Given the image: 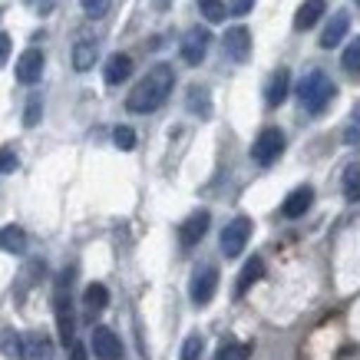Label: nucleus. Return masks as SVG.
I'll use <instances>...</instances> for the list:
<instances>
[{
	"instance_id": "14",
	"label": "nucleus",
	"mask_w": 360,
	"mask_h": 360,
	"mask_svg": "<svg viewBox=\"0 0 360 360\" xmlns=\"http://www.w3.org/2000/svg\"><path fill=\"white\" fill-rule=\"evenodd\" d=\"M132 77V56L129 53H112L106 60V70H103V79H106V86H120L126 79Z\"/></svg>"
},
{
	"instance_id": "8",
	"label": "nucleus",
	"mask_w": 360,
	"mask_h": 360,
	"mask_svg": "<svg viewBox=\"0 0 360 360\" xmlns=\"http://www.w3.org/2000/svg\"><path fill=\"white\" fill-rule=\"evenodd\" d=\"M208 225H212V215H208L205 208H198V212H192L182 225H179V241H182V248H195L198 241L205 238Z\"/></svg>"
},
{
	"instance_id": "18",
	"label": "nucleus",
	"mask_w": 360,
	"mask_h": 360,
	"mask_svg": "<svg viewBox=\"0 0 360 360\" xmlns=\"http://www.w3.org/2000/svg\"><path fill=\"white\" fill-rule=\"evenodd\" d=\"M96 56H99L96 40H77V46H73V70H77V73L93 70V66H96Z\"/></svg>"
},
{
	"instance_id": "26",
	"label": "nucleus",
	"mask_w": 360,
	"mask_h": 360,
	"mask_svg": "<svg viewBox=\"0 0 360 360\" xmlns=\"http://www.w3.org/2000/svg\"><path fill=\"white\" fill-rule=\"evenodd\" d=\"M251 354V344H221L215 360H245Z\"/></svg>"
},
{
	"instance_id": "35",
	"label": "nucleus",
	"mask_w": 360,
	"mask_h": 360,
	"mask_svg": "<svg viewBox=\"0 0 360 360\" xmlns=\"http://www.w3.org/2000/svg\"><path fill=\"white\" fill-rule=\"evenodd\" d=\"M70 360H86V347L73 340V344H70Z\"/></svg>"
},
{
	"instance_id": "11",
	"label": "nucleus",
	"mask_w": 360,
	"mask_h": 360,
	"mask_svg": "<svg viewBox=\"0 0 360 360\" xmlns=\"http://www.w3.org/2000/svg\"><path fill=\"white\" fill-rule=\"evenodd\" d=\"M93 354L99 360H122V340L110 328H93Z\"/></svg>"
},
{
	"instance_id": "37",
	"label": "nucleus",
	"mask_w": 360,
	"mask_h": 360,
	"mask_svg": "<svg viewBox=\"0 0 360 360\" xmlns=\"http://www.w3.org/2000/svg\"><path fill=\"white\" fill-rule=\"evenodd\" d=\"M357 4H360V0H357Z\"/></svg>"
},
{
	"instance_id": "15",
	"label": "nucleus",
	"mask_w": 360,
	"mask_h": 360,
	"mask_svg": "<svg viewBox=\"0 0 360 360\" xmlns=\"http://www.w3.org/2000/svg\"><path fill=\"white\" fill-rule=\"evenodd\" d=\"M311 202H314V188H311V186L295 188V192L281 202V215H284V219H301L307 208H311Z\"/></svg>"
},
{
	"instance_id": "20",
	"label": "nucleus",
	"mask_w": 360,
	"mask_h": 360,
	"mask_svg": "<svg viewBox=\"0 0 360 360\" xmlns=\"http://www.w3.org/2000/svg\"><path fill=\"white\" fill-rule=\"evenodd\" d=\"M83 304H86L89 314H99V311H106V304H110V288L106 284H86V291H83Z\"/></svg>"
},
{
	"instance_id": "22",
	"label": "nucleus",
	"mask_w": 360,
	"mask_h": 360,
	"mask_svg": "<svg viewBox=\"0 0 360 360\" xmlns=\"http://www.w3.org/2000/svg\"><path fill=\"white\" fill-rule=\"evenodd\" d=\"M340 188H344V198H347V202H360V165L357 162H350L347 169H344Z\"/></svg>"
},
{
	"instance_id": "28",
	"label": "nucleus",
	"mask_w": 360,
	"mask_h": 360,
	"mask_svg": "<svg viewBox=\"0 0 360 360\" xmlns=\"http://www.w3.org/2000/svg\"><path fill=\"white\" fill-rule=\"evenodd\" d=\"M110 4H112V0H79L83 13H86V17H93V20L106 17V13H110Z\"/></svg>"
},
{
	"instance_id": "30",
	"label": "nucleus",
	"mask_w": 360,
	"mask_h": 360,
	"mask_svg": "<svg viewBox=\"0 0 360 360\" xmlns=\"http://www.w3.org/2000/svg\"><path fill=\"white\" fill-rule=\"evenodd\" d=\"M40 116H44V103H40V96H33L30 103H27V112H23V126L33 129V126L40 122Z\"/></svg>"
},
{
	"instance_id": "7",
	"label": "nucleus",
	"mask_w": 360,
	"mask_h": 360,
	"mask_svg": "<svg viewBox=\"0 0 360 360\" xmlns=\"http://www.w3.org/2000/svg\"><path fill=\"white\" fill-rule=\"evenodd\" d=\"M208 44H212V33H208L205 27H192V30L186 33L182 46H179V53H182V60H186L188 66H198L208 53Z\"/></svg>"
},
{
	"instance_id": "16",
	"label": "nucleus",
	"mask_w": 360,
	"mask_h": 360,
	"mask_svg": "<svg viewBox=\"0 0 360 360\" xmlns=\"http://www.w3.org/2000/svg\"><path fill=\"white\" fill-rule=\"evenodd\" d=\"M347 30H350V13L338 11L334 17H330L328 27H324V33H321V46H324V50H334V46L347 37Z\"/></svg>"
},
{
	"instance_id": "10",
	"label": "nucleus",
	"mask_w": 360,
	"mask_h": 360,
	"mask_svg": "<svg viewBox=\"0 0 360 360\" xmlns=\"http://www.w3.org/2000/svg\"><path fill=\"white\" fill-rule=\"evenodd\" d=\"M40 77H44V53H40L37 46H30V50H23L20 60H17V83L33 86V83H40Z\"/></svg>"
},
{
	"instance_id": "13",
	"label": "nucleus",
	"mask_w": 360,
	"mask_h": 360,
	"mask_svg": "<svg viewBox=\"0 0 360 360\" xmlns=\"http://www.w3.org/2000/svg\"><path fill=\"white\" fill-rule=\"evenodd\" d=\"M50 357H53V340L46 338L44 330H30L23 338L20 360H50Z\"/></svg>"
},
{
	"instance_id": "12",
	"label": "nucleus",
	"mask_w": 360,
	"mask_h": 360,
	"mask_svg": "<svg viewBox=\"0 0 360 360\" xmlns=\"http://www.w3.org/2000/svg\"><path fill=\"white\" fill-rule=\"evenodd\" d=\"M288 93H291V73H288V66H278L271 73V79H268V86H264V103L271 110H278L288 99Z\"/></svg>"
},
{
	"instance_id": "17",
	"label": "nucleus",
	"mask_w": 360,
	"mask_h": 360,
	"mask_svg": "<svg viewBox=\"0 0 360 360\" xmlns=\"http://www.w3.org/2000/svg\"><path fill=\"white\" fill-rule=\"evenodd\" d=\"M324 11H328V7H324V0H304V4L297 7V13H295V30H301V33L311 30V27L324 17Z\"/></svg>"
},
{
	"instance_id": "4",
	"label": "nucleus",
	"mask_w": 360,
	"mask_h": 360,
	"mask_svg": "<svg viewBox=\"0 0 360 360\" xmlns=\"http://www.w3.org/2000/svg\"><path fill=\"white\" fill-rule=\"evenodd\" d=\"M284 153V132L274 129V126H268V129L258 132V139L251 142V159L258 165H271L278 162Z\"/></svg>"
},
{
	"instance_id": "3",
	"label": "nucleus",
	"mask_w": 360,
	"mask_h": 360,
	"mask_svg": "<svg viewBox=\"0 0 360 360\" xmlns=\"http://www.w3.org/2000/svg\"><path fill=\"white\" fill-rule=\"evenodd\" d=\"M70 278L63 274V281L53 295V314H56V330H60V344H73L77 340V314H73V301H70V291H66Z\"/></svg>"
},
{
	"instance_id": "23",
	"label": "nucleus",
	"mask_w": 360,
	"mask_h": 360,
	"mask_svg": "<svg viewBox=\"0 0 360 360\" xmlns=\"http://www.w3.org/2000/svg\"><path fill=\"white\" fill-rule=\"evenodd\" d=\"M186 106H188L192 112H195V116L208 120V112H212V103H208V89H205V86H192V89H188Z\"/></svg>"
},
{
	"instance_id": "32",
	"label": "nucleus",
	"mask_w": 360,
	"mask_h": 360,
	"mask_svg": "<svg viewBox=\"0 0 360 360\" xmlns=\"http://www.w3.org/2000/svg\"><path fill=\"white\" fill-rule=\"evenodd\" d=\"M17 169V153L13 149H0V175Z\"/></svg>"
},
{
	"instance_id": "25",
	"label": "nucleus",
	"mask_w": 360,
	"mask_h": 360,
	"mask_svg": "<svg viewBox=\"0 0 360 360\" xmlns=\"http://www.w3.org/2000/svg\"><path fill=\"white\" fill-rule=\"evenodd\" d=\"M198 7L205 13L208 23H221L229 17V7H225V0H198Z\"/></svg>"
},
{
	"instance_id": "5",
	"label": "nucleus",
	"mask_w": 360,
	"mask_h": 360,
	"mask_svg": "<svg viewBox=\"0 0 360 360\" xmlns=\"http://www.w3.org/2000/svg\"><path fill=\"white\" fill-rule=\"evenodd\" d=\"M219 291V268L215 264H202L195 274H192V284H188V297H192V304L205 307L212 297Z\"/></svg>"
},
{
	"instance_id": "6",
	"label": "nucleus",
	"mask_w": 360,
	"mask_h": 360,
	"mask_svg": "<svg viewBox=\"0 0 360 360\" xmlns=\"http://www.w3.org/2000/svg\"><path fill=\"white\" fill-rule=\"evenodd\" d=\"M251 238V219L248 215H238V219H231L225 229H221V251H225V258H238L245 245Z\"/></svg>"
},
{
	"instance_id": "36",
	"label": "nucleus",
	"mask_w": 360,
	"mask_h": 360,
	"mask_svg": "<svg viewBox=\"0 0 360 360\" xmlns=\"http://www.w3.org/2000/svg\"><path fill=\"white\" fill-rule=\"evenodd\" d=\"M53 4H56V0H37V11H40V13H50V11H53Z\"/></svg>"
},
{
	"instance_id": "31",
	"label": "nucleus",
	"mask_w": 360,
	"mask_h": 360,
	"mask_svg": "<svg viewBox=\"0 0 360 360\" xmlns=\"http://www.w3.org/2000/svg\"><path fill=\"white\" fill-rule=\"evenodd\" d=\"M202 338L198 334H192V338H186V344H182V360H202Z\"/></svg>"
},
{
	"instance_id": "21",
	"label": "nucleus",
	"mask_w": 360,
	"mask_h": 360,
	"mask_svg": "<svg viewBox=\"0 0 360 360\" xmlns=\"http://www.w3.org/2000/svg\"><path fill=\"white\" fill-rule=\"evenodd\" d=\"M264 278V262L262 258H251L248 264H245V268H241V274H238V284H235V295H245V291H248L251 284L255 281H262Z\"/></svg>"
},
{
	"instance_id": "19",
	"label": "nucleus",
	"mask_w": 360,
	"mask_h": 360,
	"mask_svg": "<svg viewBox=\"0 0 360 360\" xmlns=\"http://www.w3.org/2000/svg\"><path fill=\"white\" fill-rule=\"evenodd\" d=\"M0 251L23 255V251H27V231H23L20 225H4V229H0Z\"/></svg>"
},
{
	"instance_id": "29",
	"label": "nucleus",
	"mask_w": 360,
	"mask_h": 360,
	"mask_svg": "<svg viewBox=\"0 0 360 360\" xmlns=\"http://www.w3.org/2000/svg\"><path fill=\"white\" fill-rule=\"evenodd\" d=\"M20 347H23V340L13 334V330H4L0 334V350L7 354V357H20Z\"/></svg>"
},
{
	"instance_id": "1",
	"label": "nucleus",
	"mask_w": 360,
	"mask_h": 360,
	"mask_svg": "<svg viewBox=\"0 0 360 360\" xmlns=\"http://www.w3.org/2000/svg\"><path fill=\"white\" fill-rule=\"evenodd\" d=\"M175 86V73L169 63H155L146 77L132 86V93L126 96V110L136 112V116H149V112H155L159 106H162L165 99H169V93H172Z\"/></svg>"
},
{
	"instance_id": "24",
	"label": "nucleus",
	"mask_w": 360,
	"mask_h": 360,
	"mask_svg": "<svg viewBox=\"0 0 360 360\" xmlns=\"http://www.w3.org/2000/svg\"><path fill=\"white\" fill-rule=\"evenodd\" d=\"M340 66H344V73H347V77L360 79V37L347 46V50H344V56H340Z\"/></svg>"
},
{
	"instance_id": "2",
	"label": "nucleus",
	"mask_w": 360,
	"mask_h": 360,
	"mask_svg": "<svg viewBox=\"0 0 360 360\" xmlns=\"http://www.w3.org/2000/svg\"><path fill=\"white\" fill-rule=\"evenodd\" d=\"M334 96H338V86H334L328 79V73H321V70H311V73L297 83V99H301V106H304L311 116H321Z\"/></svg>"
},
{
	"instance_id": "34",
	"label": "nucleus",
	"mask_w": 360,
	"mask_h": 360,
	"mask_svg": "<svg viewBox=\"0 0 360 360\" xmlns=\"http://www.w3.org/2000/svg\"><path fill=\"white\" fill-rule=\"evenodd\" d=\"M7 56H11V37H7V33H0V66L7 63Z\"/></svg>"
},
{
	"instance_id": "33",
	"label": "nucleus",
	"mask_w": 360,
	"mask_h": 360,
	"mask_svg": "<svg viewBox=\"0 0 360 360\" xmlns=\"http://www.w3.org/2000/svg\"><path fill=\"white\" fill-rule=\"evenodd\" d=\"M251 7H255V0H231L229 11L235 13V17H245V13H251Z\"/></svg>"
},
{
	"instance_id": "9",
	"label": "nucleus",
	"mask_w": 360,
	"mask_h": 360,
	"mask_svg": "<svg viewBox=\"0 0 360 360\" xmlns=\"http://www.w3.org/2000/svg\"><path fill=\"white\" fill-rule=\"evenodd\" d=\"M221 46H225V53L235 60V63H245L251 56V30L248 27H231V30H225V37H221Z\"/></svg>"
},
{
	"instance_id": "27",
	"label": "nucleus",
	"mask_w": 360,
	"mask_h": 360,
	"mask_svg": "<svg viewBox=\"0 0 360 360\" xmlns=\"http://www.w3.org/2000/svg\"><path fill=\"white\" fill-rule=\"evenodd\" d=\"M112 142L120 146L122 153H132V149H136V129H129V126H116V129H112Z\"/></svg>"
}]
</instances>
